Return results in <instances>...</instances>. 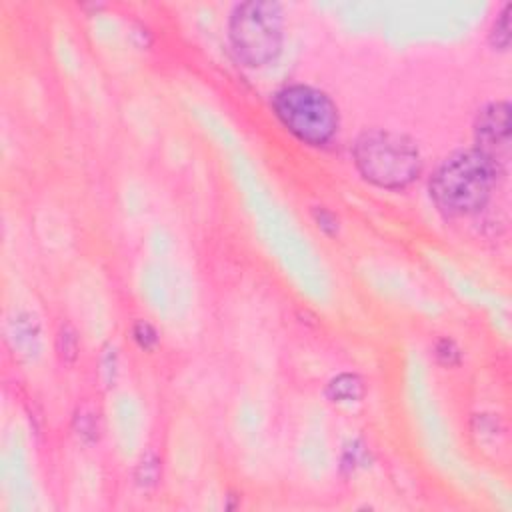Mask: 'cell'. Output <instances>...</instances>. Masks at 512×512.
I'll return each mask as SVG.
<instances>
[{
  "label": "cell",
  "instance_id": "8992f818",
  "mask_svg": "<svg viewBox=\"0 0 512 512\" xmlns=\"http://www.w3.org/2000/svg\"><path fill=\"white\" fill-rule=\"evenodd\" d=\"M362 394V384L352 374H342L328 384V396L334 402H352Z\"/></svg>",
  "mask_w": 512,
  "mask_h": 512
},
{
  "label": "cell",
  "instance_id": "52a82bcc",
  "mask_svg": "<svg viewBox=\"0 0 512 512\" xmlns=\"http://www.w3.org/2000/svg\"><path fill=\"white\" fill-rule=\"evenodd\" d=\"M508 12H510V6L504 8V12L500 14V18L496 20L494 24V32H492V38H494V44L498 48H506L508 42H510V20H508Z\"/></svg>",
  "mask_w": 512,
  "mask_h": 512
},
{
  "label": "cell",
  "instance_id": "3957f363",
  "mask_svg": "<svg viewBox=\"0 0 512 512\" xmlns=\"http://www.w3.org/2000/svg\"><path fill=\"white\" fill-rule=\"evenodd\" d=\"M228 34L236 56L248 66H264L272 62L284 36L282 8L276 2H242L228 22Z\"/></svg>",
  "mask_w": 512,
  "mask_h": 512
},
{
  "label": "cell",
  "instance_id": "5b68a950",
  "mask_svg": "<svg viewBox=\"0 0 512 512\" xmlns=\"http://www.w3.org/2000/svg\"><path fill=\"white\" fill-rule=\"evenodd\" d=\"M474 138L478 152H482L496 168L510 158V106L508 102H494L482 108L476 116Z\"/></svg>",
  "mask_w": 512,
  "mask_h": 512
},
{
  "label": "cell",
  "instance_id": "277c9868",
  "mask_svg": "<svg viewBox=\"0 0 512 512\" xmlns=\"http://www.w3.org/2000/svg\"><path fill=\"white\" fill-rule=\"evenodd\" d=\"M272 106L280 122L302 142L324 144L338 130L334 102L312 86H286L274 94Z\"/></svg>",
  "mask_w": 512,
  "mask_h": 512
},
{
  "label": "cell",
  "instance_id": "7a4b0ae2",
  "mask_svg": "<svg viewBox=\"0 0 512 512\" xmlns=\"http://www.w3.org/2000/svg\"><path fill=\"white\" fill-rule=\"evenodd\" d=\"M360 174L380 188H404L418 178L422 160L416 144L398 132L368 130L354 144Z\"/></svg>",
  "mask_w": 512,
  "mask_h": 512
},
{
  "label": "cell",
  "instance_id": "6da1fadb",
  "mask_svg": "<svg viewBox=\"0 0 512 512\" xmlns=\"http://www.w3.org/2000/svg\"><path fill=\"white\" fill-rule=\"evenodd\" d=\"M498 168L476 148L450 154L430 178V196L448 216L478 212L490 198Z\"/></svg>",
  "mask_w": 512,
  "mask_h": 512
}]
</instances>
